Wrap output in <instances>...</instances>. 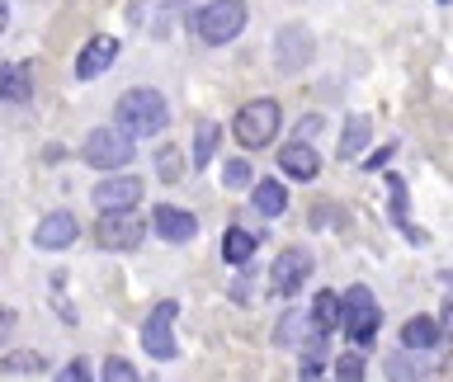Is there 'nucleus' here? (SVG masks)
Segmentation results:
<instances>
[{
    "label": "nucleus",
    "instance_id": "f257e3e1",
    "mask_svg": "<svg viewBox=\"0 0 453 382\" xmlns=\"http://www.w3.org/2000/svg\"><path fill=\"white\" fill-rule=\"evenodd\" d=\"M113 118H119V127L127 137H156V133H165V123H170V109H165V99L147 90V85H137V90H127L119 99V109H113Z\"/></svg>",
    "mask_w": 453,
    "mask_h": 382
},
{
    "label": "nucleus",
    "instance_id": "f03ea898",
    "mask_svg": "<svg viewBox=\"0 0 453 382\" xmlns=\"http://www.w3.org/2000/svg\"><path fill=\"white\" fill-rule=\"evenodd\" d=\"M279 123H283V109H279V99H250V104H241L236 109V123H232V133L236 141L246 151H260L265 141H274L279 137Z\"/></svg>",
    "mask_w": 453,
    "mask_h": 382
},
{
    "label": "nucleus",
    "instance_id": "7ed1b4c3",
    "mask_svg": "<svg viewBox=\"0 0 453 382\" xmlns=\"http://www.w3.org/2000/svg\"><path fill=\"white\" fill-rule=\"evenodd\" d=\"M246 28V5L241 0H208L203 10L194 14V34L208 42V48H226L232 38H241Z\"/></svg>",
    "mask_w": 453,
    "mask_h": 382
},
{
    "label": "nucleus",
    "instance_id": "20e7f679",
    "mask_svg": "<svg viewBox=\"0 0 453 382\" xmlns=\"http://www.w3.org/2000/svg\"><path fill=\"white\" fill-rule=\"evenodd\" d=\"M378 321H382V311L373 302V293H368L364 283L345 288V297H340V325H345V335L354 340V345H373V340H378Z\"/></svg>",
    "mask_w": 453,
    "mask_h": 382
},
{
    "label": "nucleus",
    "instance_id": "39448f33",
    "mask_svg": "<svg viewBox=\"0 0 453 382\" xmlns=\"http://www.w3.org/2000/svg\"><path fill=\"white\" fill-rule=\"evenodd\" d=\"M133 151L137 147H133V137H127L123 127H95V133L81 141V161L95 165V170H109V175L133 161Z\"/></svg>",
    "mask_w": 453,
    "mask_h": 382
},
{
    "label": "nucleus",
    "instance_id": "423d86ee",
    "mask_svg": "<svg viewBox=\"0 0 453 382\" xmlns=\"http://www.w3.org/2000/svg\"><path fill=\"white\" fill-rule=\"evenodd\" d=\"M175 317H180V302L175 297H165V302L151 307V317L142 321V349L151 354V359H175L180 345H175Z\"/></svg>",
    "mask_w": 453,
    "mask_h": 382
},
{
    "label": "nucleus",
    "instance_id": "0eeeda50",
    "mask_svg": "<svg viewBox=\"0 0 453 382\" xmlns=\"http://www.w3.org/2000/svg\"><path fill=\"white\" fill-rule=\"evenodd\" d=\"M95 236H99V246H104V250L127 255V250H137V246H142V236H147V222L133 218V208L104 212V218H99V226H95Z\"/></svg>",
    "mask_w": 453,
    "mask_h": 382
},
{
    "label": "nucleus",
    "instance_id": "6e6552de",
    "mask_svg": "<svg viewBox=\"0 0 453 382\" xmlns=\"http://www.w3.org/2000/svg\"><path fill=\"white\" fill-rule=\"evenodd\" d=\"M311 269H317V260H311L307 250H283L274 269H269V293L274 297H293V293H303V283L311 279Z\"/></svg>",
    "mask_w": 453,
    "mask_h": 382
},
{
    "label": "nucleus",
    "instance_id": "1a4fd4ad",
    "mask_svg": "<svg viewBox=\"0 0 453 382\" xmlns=\"http://www.w3.org/2000/svg\"><path fill=\"white\" fill-rule=\"evenodd\" d=\"M311 52H317V42H311V34L303 24H283L274 34V66L283 71V76H293V71H303L311 62Z\"/></svg>",
    "mask_w": 453,
    "mask_h": 382
},
{
    "label": "nucleus",
    "instance_id": "9d476101",
    "mask_svg": "<svg viewBox=\"0 0 453 382\" xmlns=\"http://www.w3.org/2000/svg\"><path fill=\"white\" fill-rule=\"evenodd\" d=\"M151 232L161 241H170V246H184V241L198 236V218L184 212V208H175V203H156L151 208Z\"/></svg>",
    "mask_w": 453,
    "mask_h": 382
},
{
    "label": "nucleus",
    "instance_id": "9b49d317",
    "mask_svg": "<svg viewBox=\"0 0 453 382\" xmlns=\"http://www.w3.org/2000/svg\"><path fill=\"white\" fill-rule=\"evenodd\" d=\"M90 198H95V208H99V212H123V208H137V203H142V180H137V175H113V180H99Z\"/></svg>",
    "mask_w": 453,
    "mask_h": 382
},
{
    "label": "nucleus",
    "instance_id": "f8f14e48",
    "mask_svg": "<svg viewBox=\"0 0 453 382\" xmlns=\"http://www.w3.org/2000/svg\"><path fill=\"white\" fill-rule=\"evenodd\" d=\"M119 62V38H109V34H95L85 48L76 52V80H95V76H104V71Z\"/></svg>",
    "mask_w": 453,
    "mask_h": 382
},
{
    "label": "nucleus",
    "instance_id": "ddd939ff",
    "mask_svg": "<svg viewBox=\"0 0 453 382\" xmlns=\"http://www.w3.org/2000/svg\"><path fill=\"white\" fill-rule=\"evenodd\" d=\"M76 218L71 212H48L38 226H34V246L38 250H66V246H76Z\"/></svg>",
    "mask_w": 453,
    "mask_h": 382
},
{
    "label": "nucleus",
    "instance_id": "4468645a",
    "mask_svg": "<svg viewBox=\"0 0 453 382\" xmlns=\"http://www.w3.org/2000/svg\"><path fill=\"white\" fill-rule=\"evenodd\" d=\"M279 165H283V175H288V180H317V170H321L311 141H303V137L288 141V147L279 151Z\"/></svg>",
    "mask_w": 453,
    "mask_h": 382
},
{
    "label": "nucleus",
    "instance_id": "2eb2a0df",
    "mask_svg": "<svg viewBox=\"0 0 453 382\" xmlns=\"http://www.w3.org/2000/svg\"><path fill=\"white\" fill-rule=\"evenodd\" d=\"M34 95V62H14L0 71V104H28Z\"/></svg>",
    "mask_w": 453,
    "mask_h": 382
},
{
    "label": "nucleus",
    "instance_id": "dca6fc26",
    "mask_svg": "<svg viewBox=\"0 0 453 382\" xmlns=\"http://www.w3.org/2000/svg\"><path fill=\"white\" fill-rule=\"evenodd\" d=\"M368 137H373V123L364 118V113H349L345 127H340V161H359L364 147H368Z\"/></svg>",
    "mask_w": 453,
    "mask_h": 382
},
{
    "label": "nucleus",
    "instance_id": "f3484780",
    "mask_svg": "<svg viewBox=\"0 0 453 382\" xmlns=\"http://www.w3.org/2000/svg\"><path fill=\"white\" fill-rule=\"evenodd\" d=\"M439 340H444V325H439L434 317H411L406 325H402V345L406 349H434L439 345Z\"/></svg>",
    "mask_w": 453,
    "mask_h": 382
},
{
    "label": "nucleus",
    "instance_id": "a211bd4d",
    "mask_svg": "<svg viewBox=\"0 0 453 382\" xmlns=\"http://www.w3.org/2000/svg\"><path fill=\"white\" fill-rule=\"evenodd\" d=\"M250 203H255L260 218H283V208H288V189H283L279 180H260L250 189Z\"/></svg>",
    "mask_w": 453,
    "mask_h": 382
},
{
    "label": "nucleus",
    "instance_id": "6ab92c4d",
    "mask_svg": "<svg viewBox=\"0 0 453 382\" xmlns=\"http://www.w3.org/2000/svg\"><path fill=\"white\" fill-rule=\"evenodd\" d=\"M250 255H255V232H246V226H226V232H222V260L236 264V269H246Z\"/></svg>",
    "mask_w": 453,
    "mask_h": 382
},
{
    "label": "nucleus",
    "instance_id": "aec40b11",
    "mask_svg": "<svg viewBox=\"0 0 453 382\" xmlns=\"http://www.w3.org/2000/svg\"><path fill=\"white\" fill-rule=\"evenodd\" d=\"M0 373L5 378H38V373H48V359L38 349H14L0 359Z\"/></svg>",
    "mask_w": 453,
    "mask_h": 382
},
{
    "label": "nucleus",
    "instance_id": "412c9836",
    "mask_svg": "<svg viewBox=\"0 0 453 382\" xmlns=\"http://www.w3.org/2000/svg\"><path fill=\"white\" fill-rule=\"evenodd\" d=\"M311 331H321V335H331L335 325H340V297L335 293H317V302H311Z\"/></svg>",
    "mask_w": 453,
    "mask_h": 382
},
{
    "label": "nucleus",
    "instance_id": "4be33fe9",
    "mask_svg": "<svg viewBox=\"0 0 453 382\" xmlns=\"http://www.w3.org/2000/svg\"><path fill=\"white\" fill-rule=\"evenodd\" d=\"M218 141H222V127L218 123H198V133H194V170H203L212 156H218Z\"/></svg>",
    "mask_w": 453,
    "mask_h": 382
},
{
    "label": "nucleus",
    "instance_id": "5701e85b",
    "mask_svg": "<svg viewBox=\"0 0 453 382\" xmlns=\"http://www.w3.org/2000/svg\"><path fill=\"white\" fill-rule=\"evenodd\" d=\"M307 331H311V317H307V311H288V317L279 321L274 340H279L283 349H293V345H303V335H307Z\"/></svg>",
    "mask_w": 453,
    "mask_h": 382
},
{
    "label": "nucleus",
    "instance_id": "b1692460",
    "mask_svg": "<svg viewBox=\"0 0 453 382\" xmlns=\"http://www.w3.org/2000/svg\"><path fill=\"white\" fill-rule=\"evenodd\" d=\"M331 368H335V378H345V382H359V378L368 373L364 354H340V359H335Z\"/></svg>",
    "mask_w": 453,
    "mask_h": 382
},
{
    "label": "nucleus",
    "instance_id": "393cba45",
    "mask_svg": "<svg viewBox=\"0 0 453 382\" xmlns=\"http://www.w3.org/2000/svg\"><path fill=\"white\" fill-rule=\"evenodd\" d=\"M250 180H255V175H250L246 161H226V165H222V184H226V189H250Z\"/></svg>",
    "mask_w": 453,
    "mask_h": 382
},
{
    "label": "nucleus",
    "instance_id": "a878e982",
    "mask_svg": "<svg viewBox=\"0 0 453 382\" xmlns=\"http://www.w3.org/2000/svg\"><path fill=\"white\" fill-rule=\"evenodd\" d=\"M388 184H392V218L406 232V180L402 175H388Z\"/></svg>",
    "mask_w": 453,
    "mask_h": 382
},
{
    "label": "nucleus",
    "instance_id": "bb28decb",
    "mask_svg": "<svg viewBox=\"0 0 453 382\" xmlns=\"http://www.w3.org/2000/svg\"><path fill=\"white\" fill-rule=\"evenodd\" d=\"M99 373H104L109 382H137V378H142V373H137V368L127 363V359H109L104 368H99Z\"/></svg>",
    "mask_w": 453,
    "mask_h": 382
},
{
    "label": "nucleus",
    "instance_id": "cd10ccee",
    "mask_svg": "<svg viewBox=\"0 0 453 382\" xmlns=\"http://www.w3.org/2000/svg\"><path fill=\"white\" fill-rule=\"evenodd\" d=\"M425 373H430V368H425L420 359L411 363V359H402V354H396V359L388 363V378H425Z\"/></svg>",
    "mask_w": 453,
    "mask_h": 382
},
{
    "label": "nucleus",
    "instance_id": "c85d7f7f",
    "mask_svg": "<svg viewBox=\"0 0 453 382\" xmlns=\"http://www.w3.org/2000/svg\"><path fill=\"white\" fill-rule=\"evenodd\" d=\"M161 175H165L170 184L180 180V156H175V147H165V151H161Z\"/></svg>",
    "mask_w": 453,
    "mask_h": 382
},
{
    "label": "nucleus",
    "instance_id": "c756f323",
    "mask_svg": "<svg viewBox=\"0 0 453 382\" xmlns=\"http://www.w3.org/2000/svg\"><path fill=\"white\" fill-rule=\"evenodd\" d=\"M62 378H66V382H85V378H90V363H85V359H71V363L62 368Z\"/></svg>",
    "mask_w": 453,
    "mask_h": 382
},
{
    "label": "nucleus",
    "instance_id": "7c9ffc66",
    "mask_svg": "<svg viewBox=\"0 0 453 382\" xmlns=\"http://www.w3.org/2000/svg\"><path fill=\"white\" fill-rule=\"evenodd\" d=\"M326 373V363L317 359V354H307V359H303V368H297V378H321Z\"/></svg>",
    "mask_w": 453,
    "mask_h": 382
},
{
    "label": "nucleus",
    "instance_id": "2f4dec72",
    "mask_svg": "<svg viewBox=\"0 0 453 382\" xmlns=\"http://www.w3.org/2000/svg\"><path fill=\"white\" fill-rule=\"evenodd\" d=\"M14 325H19V317H14V307H0V340L14 335Z\"/></svg>",
    "mask_w": 453,
    "mask_h": 382
},
{
    "label": "nucleus",
    "instance_id": "473e14b6",
    "mask_svg": "<svg viewBox=\"0 0 453 382\" xmlns=\"http://www.w3.org/2000/svg\"><path fill=\"white\" fill-rule=\"evenodd\" d=\"M392 156H396V141H392V147H382L378 156H368V170H378V165H388V161H392Z\"/></svg>",
    "mask_w": 453,
    "mask_h": 382
},
{
    "label": "nucleus",
    "instance_id": "72a5a7b5",
    "mask_svg": "<svg viewBox=\"0 0 453 382\" xmlns=\"http://www.w3.org/2000/svg\"><path fill=\"white\" fill-rule=\"evenodd\" d=\"M317 133H321V118H307V123H297V137H303V141H307V137H317Z\"/></svg>",
    "mask_w": 453,
    "mask_h": 382
},
{
    "label": "nucleus",
    "instance_id": "f704fd0d",
    "mask_svg": "<svg viewBox=\"0 0 453 382\" xmlns=\"http://www.w3.org/2000/svg\"><path fill=\"white\" fill-rule=\"evenodd\" d=\"M232 297H236V302H250V279H241L236 288H232Z\"/></svg>",
    "mask_w": 453,
    "mask_h": 382
},
{
    "label": "nucleus",
    "instance_id": "c9c22d12",
    "mask_svg": "<svg viewBox=\"0 0 453 382\" xmlns=\"http://www.w3.org/2000/svg\"><path fill=\"white\" fill-rule=\"evenodd\" d=\"M439 283H444V288L453 293V269H439Z\"/></svg>",
    "mask_w": 453,
    "mask_h": 382
},
{
    "label": "nucleus",
    "instance_id": "e433bc0d",
    "mask_svg": "<svg viewBox=\"0 0 453 382\" xmlns=\"http://www.w3.org/2000/svg\"><path fill=\"white\" fill-rule=\"evenodd\" d=\"M5 24H10V5L0 0V34H5Z\"/></svg>",
    "mask_w": 453,
    "mask_h": 382
},
{
    "label": "nucleus",
    "instance_id": "4c0bfd02",
    "mask_svg": "<svg viewBox=\"0 0 453 382\" xmlns=\"http://www.w3.org/2000/svg\"><path fill=\"white\" fill-rule=\"evenodd\" d=\"M156 5H165V10H180V5H189V0H156Z\"/></svg>",
    "mask_w": 453,
    "mask_h": 382
},
{
    "label": "nucleus",
    "instance_id": "58836bf2",
    "mask_svg": "<svg viewBox=\"0 0 453 382\" xmlns=\"http://www.w3.org/2000/svg\"><path fill=\"white\" fill-rule=\"evenodd\" d=\"M439 5H449V0H439Z\"/></svg>",
    "mask_w": 453,
    "mask_h": 382
}]
</instances>
